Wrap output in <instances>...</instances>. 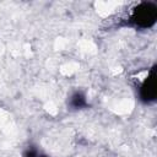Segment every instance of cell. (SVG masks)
<instances>
[{
  "label": "cell",
  "instance_id": "1",
  "mask_svg": "<svg viewBox=\"0 0 157 157\" xmlns=\"http://www.w3.org/2000/svg\"><path fill=\"white\" fill-rule=\"evenodd\" d=\"M157 20V6L153 2H139L129 15V22L136 28H150Z\"/></svg>",
  "mask_w": 157,
  "mask_h": 157
},
{
  "label": "cell",
  "instance_id": "2",
  "mask_svg": "<svg viewBox=\"0 0 157 157\" xmlns=\"http://www.w3.org/2000/svg\"><path fill=\"white\" fill-rule=\"evenodd\" d=\"M157 85H156V67H151L147 71V75L144 77L140 87H139V94L141 101L150 103L156 99L157 93Z\"/></svg>",
  "mask_w": 157,
  "mask_h": 157
},
{
  "label": "cell",
  "instance_id": "3",
  "mask_svg": "<svg viewBox=\"0 0 157 157\" xmlns=\"http://www.w3.org/2000/svg\"><path fill=\"white\" fill-rule=\"evenodd\" d=\"M70 104L76 109L85 107L86 105V97L81 92H75L70 98Z\"/></svg>",
  "mask_w": 157,
  "mask_h": 157
},
{
  "label": "cell",
  "instance_id": "4",
  "mask_svg": "<svg viewBox=\"0 0 157 157\" xmlns=\"http://www.w3.org/2000/svg\"><path fill=\"white\" fill-rule=\"evenodd\" d=\"M38 157H45V156H39V155H38Z\"/></svg>",
  "mask_w": 157,
  "mask_h": 157
}]
</instances>
